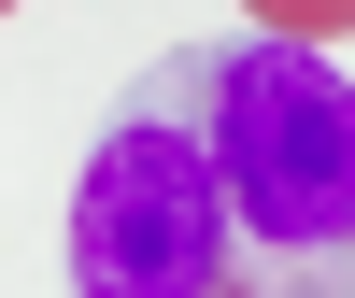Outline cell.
Wrapping results in <instances>:
<instances>
[{
	"label": "cell",
	"instance_id": "3957f363",
	"mask_svg": "<svg viewBox=\"0 0 355 298\" xmlns=\"http://www.w3.org/2000/svg\"><path fill=\"white\" fill-rule=\"evenodd\" d=\"M0 15H15V0H0Z\"/></svg>",
	"mask_w": 355,
	"mask_h": 298
},
{
	"label": "cell",
	"instance_id": "6da1fadb",
	"mask_svg": "<svg viewBox=\"0 0 355 298\" xmlns=\"http://www.w3.org/2000/svg\"><path fill=\"white\" fill-rule=\"evenodd\" d=\"M71 298H355V71L214 28L114 85L57 213Z\"/></svg>",
	"mask_w": 355,
	"mask_h": 298
},
{
	"label": "cell",
	"instance_id": "7a4b0ae2",
	"mask_svg": "<svg viewBox=\"0 0 355 298\" xmlns=\"http://www.w3.org/2000/svg\"><path fill=\"white\" fill-rule=\"evenodd\" d=\"M242 28H270V43H355V0H242Z\"/></svg>",
	"mask_w": 355,
	"mask_h": 298
}]
</instances>
